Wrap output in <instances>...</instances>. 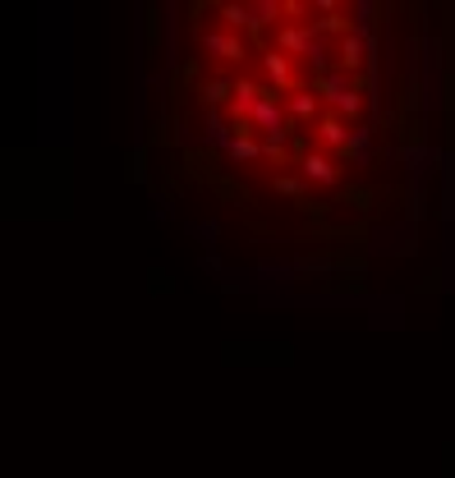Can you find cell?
I'll use <instances>...</instances> for the list:
<instances>
[{"label":"cell","instance_id":"1","mask_svg":"<svg viewBox=\"0 0 455 478\" xmlns=\"http://www.w3.org/2000/svg\"><path fill=\"white\" fill-rule=\"evenodd\" d=\"M198 106L235 171L336 189L368 138L372 51L340 5H225L198 23Z\"/></svg>","mask_w":455,"mask_h":478}]
</instances>
